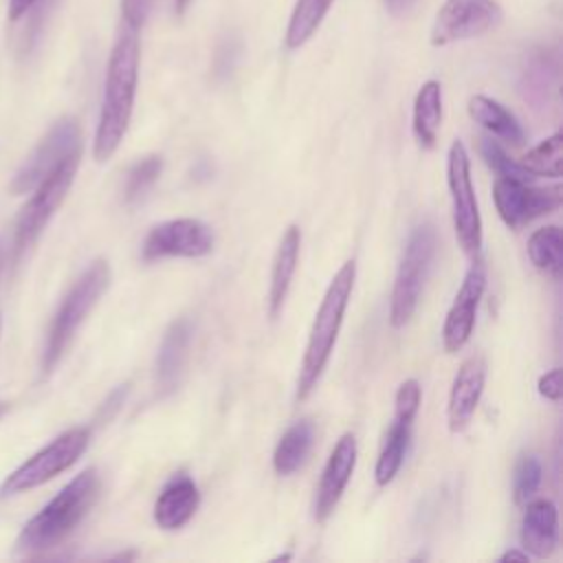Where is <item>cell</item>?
I'll list each match as a JSON object with an SVG mask.
<instances>
[{"label":"cell","mask_w":563,"mask_h":563,"mask_svg":"<svg viewBox=\"0 0 563 563\" xmlns=\"http://www.w3.org/2000/svg\"><path fill=\"white\" fill-rule=\"evenodd\" d=\"M139 31L123 24L108 57L101 110L92 143V156L99 163L108 161L119 150L128 132L139 84Z\"/></svg>","instance_id":"6da1fadb"},{"label":"cell","mask_w":563,"mask_h":563,"mask_svg":"<svg viewBox=\"0 0 563 563\" xmlns=\"http://www.w3.org/2000/svg\"><path fill=\"white\" fill-rule=\"evenodd\" d=\"M101 490V477L95 466L75 475L42 510H37L20 530L15 550L35 554L59 545L92 510Z\"/></svg>","instance_id":"7a4b0ae2"},{"label":"cell","mask_w":563,"mask_h":563,"mask_svg":"<svg viewBox=\"0 0 563 563\" xmlns=\"http://www.w3.org/2000/svg\"><path fill=\"white\" fill-rule=\"evenodd\" d=\"M354 279H356V262L347 260L334 273V277L317 308V314H314V321H312V328L308 334L299 378H297V400H306L314 391V387L330 361V354L334 350V343H336V336H339V330H341L347 303H350Z\"/></svg>","instance_id":"3957f363"},{"label":"cell","mask_w":563,"mask_h":563,"mask_svg":"<svg viewBox=\"0 0 563 563\" xmlns=\"http://www.w3.org/2000/svg\"><path fill=\"white\" fill-rule=\"evenodd\" d=\"M110 279H112L110 264L103 257H97L73 282L68 292L59 301V306H57V310L51 319L48 332H46V341H44V350H42V363H40V369H42L44 378L48 374H53L57 363L64 358V354H66L68 345L73 343L77 330L81 328V323L86 321L90 310L97 306L101 295L108 290Z\"/></svg>","instance_id":"277c9868"},{"label":"cell","mask_w":563,"mask_h":563,"mask_svg":"<svg viewBox=\"0 0 563 563\" xmlns=\"http://www.w3.org/2000/svg\"><path fill=\"white\" fill-rule=\"evenodd\" d=\"M77 165H79V156L64 161L31 191V198L20 209L13 222V235H11V242L7 244V266L18 268L24 255L35 246V242L48 227L51 218L68 196V189L77 174Z\"/></svg>","instance_id":"5b68a950"},{"label":"cell","mask_w":563,"mask_h":563,"mask_svg":"<svg viewBox=\"0 0 563 563\" xmlns=\"http://www.w3.org/2000/svg\"><path fill=\"white\" fill-rule=\"evenodd\" d=\"M435 255V229L431 222H422L413 227L409 240L405 244L398 273L391 288V303H389V323L394 328H402L411 321L424 282L429 277L431 264Z\"/></svg>","instance_id":"8992f818"},{"label":"cell","mask_w":563,"mask_h":563,"mask_svg":"<svg viewBox=\"0 0 563 563\" xmlns=\"http://www.w3.org/2000/svg\"><path fill=\"white\" fill-rule=\"evenodd\" d=\"M90 427H73L51 440L44 449L33 453L15 471H11L0 484V497L18 495L31 488H37L59 473L68 471L90 444Z\"/></svg>","instance_id":"52a82bcc"},{"label":"cell","mask_w":563,"mask_h":563,"mask_svg":"<svg viewBox=\"0 0 563 563\" xmlns=\"http://www.w3.org/2000/svg\"><path fill=\"white\" fill-rule=\"evenodd\" d=\"M73 156H81V128L77 119L62 117L22 161L9 185V191L13 196L31 194L55 167Z\"/></svg>","instance_id":"ba28073f"},{"label":"cell","mask_w":563,"mask_h":563,"mask_svg":"<svg viewBox=\"0 0 563 563\" xmlns=\"http://www.w3.org/2000/svg\"><path fill=\"white\" fill-rule=\"evenodd\" d=\"M446 183L453 202V227L457 242L466 255H477L482 249V220L471 180L468 152L460 139H455L449 147Z\"/></svg>","instance_id":"9c48e42d"},{"label":"cell","mask_w":563,"mask_h":563,"mask_svg":"<svg viewBox=\"0 0 563 563\" xmlns=\"http://www.w3.org/2000/svg\"><path fill=\"white\" fill-rule=\"evenodd\" d=\"M213 249V231L196 218L165 220L150 229L141 244V260L156 262L165 257H205Z\"/></svg>","instance_id":"30bf717a"},{"label":"cell","mask_w":563,"mask_h":563,"mask_svg":"<svg viewBox=\"0 0 563 563\" xmlns=\"http://www.w3.org/2000/svg\"><path fill=\"white\" fill-rule=\"evenodd\" d=\"M501 22V7L495 0H444L431 26V44L479 37Z\"/></svg>","instance_id":"8fae6325"},{"label":"cell","mask_w":563,"mask_h":563,"mask_svg":"<svg viewBox=\"0 0 563 563\" xmlns=\"http://www.w3.org/2000/svg\"><path fill=\"white\" fill-rule=\"evenodd\" d=\"M493 200L499 218L510 229H517L526 222H532L534 218L548 216L559 209L563 200V189L559 185L532 187V183L497 176L493 185Z\"/></svg>","instance_id":"7c38bea8"},{"label":"cell","mask_w":563,"mask_h":563,"mask_svg":"<svg viewBox=\"0 0 563 563\" xmlns=\"http://www.w3.org/2000/svg\"><path fill=\"white\" fill-rule=\"evenodd\" d=\"M484 290H486V264L477 257L468 266L442 325V345L449 354L460 352L468 343Z\"/></svg>","instance_id":"4fadbf2b"},{"label":"cell","mask_w":563,"mask_h":563,"mask_svg":"<svg viewBox=\"0 0 563 563\" xmlns=\"http://www.w3.org/2000/svg\"><path fill=\"white\" fill-rule=\"evenodd\" d=\"M189 343H191V323L189 319L180 317L172 321L161 339L156 365H154V385L156 396L167 398L180 387V380L185 376L187 356H189Z\"/></svg>","instance_id":"5bb4252c"},{"label":"cell","mask_w":563,"mask_h":563,"mask_svg":"<svg viewBox=\"0 0 563 563\" xmlns=\"http://www.w3.org/2000/svg\"><path fill=\"white\" fill-rule=\"evenodd\" d=\"M354 466H356V438L352 433H343L336 440V444L325 462V468L321 473V482H319L317 497H314V519L317 521H325L334 512V508L354 473Z\"/></svg>","instance_id":"9a60e30c"},{"label":"cell","mask_w":563,"mask_h":563,"mask_svg":"<svg viewBox=\"0 0 563 563\" xmlns=\"http://www.w3.org/2000/svg\"><path fill=\"white\" fill-rule=\"evenodd\" d=\"M484 383H486V361H484V356L473 354L460 365V369L453 378L451 394H449L446 420H449V429L453 433H460L468 427V422L475 416V409L479 405Z\"/></svg>","instance_id":"2e32d148"},{"label":"cell","mask_w":563,"mask_h":563,"mask_svg":"<svg viewBox=\"0 0 563 563\" xmlns=\"http://www.w3.org/2000/svg\"><path fill=\"white\" fill-rule=\"evenodd\" d=\"M200 506V490L196 482L185 473H174L161 488L154 501V521L163 530L183 528Z\"/></svg>","instance_id":"e0dca14e"},{"label":"cell","mask_w":563,"mask_h":563,"mask_svg":"<svg viewBox=\"0 0 563 563\" xmlns=\"http://www.w3.org/2000/svg\"><path fill=\"white\" fill-rule=\"evenodd\" d=\"M521 545L528 556L548 559L559 545V515L550 499H530L521 519Z\"/></svg>","instance_id":"ac0fdd59"},{"label":"cell","mask_w":563,"mask_h":563,"mask_svg":"<svg viewBox=\"0 0 563 563\" xmlns=\"http://www.w3.org/2000/svg\"><path fill=\"white\" fill-rule=\"evenodd\" d=\"M299 249H301V229L297 224H290L275 251L273 257V268H271V288H268V314L271 319H277L284 301L288 297L292 275L297 271L299 262Z\"/></svg>","instance_id":"d6986e66"},{"label":"cell","mask_w":563,"mask_h":563,"mask_svg":"<svg viewBox=\"0 0 563 563\" xmlns=\"http://www.w3.org/2000/svg\"><path fill=\"white\" fill-rule=\"evenodd\" d=\"M468 114L475 123H479L484 130H488L493 136L519 147L526 141V132L517 117L506 110L499 101L486 97V95H473L468 99Z\"/></svg>","instance_id":"ffe728a7"},{"label":"cell","mask_w":563,"mask_h":563,"mask_svg":"<svg viewBox=\"0 0 563 563\" xmlns=\"http://www.w3.org/2000/svg\"><path fill=\"white\" fill-rule=\"evenodd\" d=\"M442 121V88L435 79L424 81L413 99V136L420 147L431 150L438 141V130Z\"/></svg>","instance_id":"44dd1931"},{"label":"cell","mask_w":563,"mask_h":563,"mask_svg":"<svg viewBox=\"0 0 563 563\" xmlns=\"http://www.w3.org/2000/svg\"><path fill=\"white\" fill-rule=\"evenodd\" d=\"M314 444V424L310 420H299L290 424L273 453V468L277 475H292L303 466Z\"/></svg>","instance_id":"7402d4cb"},{"label":"cell","mask_w":563,"mask_h":563,"mask_svg":"<svg viewBox=\"0 0 563 563\" xmlns=\"http://www.w3.org/2000/svg\"><path fill=\"white\" fill-rule=\"evenodd\" d=\"M411 424H413L411 420L394 416V422L385 435V444L380 449V455L374 468V479L378 486H387L400 471L409 449V440H411Z\"/></svg>","instance_id":"603a6c76"},{"label":"cell","mask_w":563,"mask_h":563,"mask_svg":"<svg viewBox=\"0 0 563 563\" xmlns=\"http://www.w3.org/2000/svg\"><path fill=\"white\" fill-rule=\"evenodd\" d=\"M528 257L541 273L559 279L563 273V235L556 224L541 227L528 238Z\"/></svg>","instance_id":"cb8c5ba5"},{"label":"cell","mask_w":563,"mask_h":563,"mask_svg":"<svg viewBox=\"0 0 563 563\" xmlns=\"http://www.w3.org/2000/svg\"><path fill=\"white\" fill-rule=\"evenodd\" d=\"M334 0H297L286 29V46L299 48L303 46L321 26L325 13L330 11Z\"/></svg>","instance_id":"d4e9b609"},{"label":"cell","mask_w":563,"mask_h":563,"mask_svg":"<svg viewBox=\"0 0 563 563\" xmlns=\"http://www.w3.org/2000/svg\"><path fill=\"white\" fill-rule=\"evenodd\" d=\"M528 172L539 176H552L561 178L563 174V134L556 132L541 141L537 147H532L521 161Z\"/></svg>","instance_id":"484cf974"},{"label":"cell","mask_w":563,"mask_h":563,"mask_svg":"<svg viewBox=\"0 0 563 563\" xmlns=\"http://www.w3.org/2000/svg\"><path fill=\"white\" fill-rule=\"evenodd\" d=\"M163 172V158L158 154H150L139 158L125 174L123 183V200L128 205H134L145 198V194L154 187Z\"/></svg>","instance_id":"4316f807"},{"label":"cell","mask_w":563,"mask_h":563,"mask_svg":"<svg viewBox=\"0 0 563 563\" xmlns=\"http://www.w3.org/2000/svg\"><path fill=\"white\" fill-rule=\"evenodd\" d=\"M479 154L486 161V165L490 169L497 172V176L501 178H515V180H523V183H532L537 176L532 172H528L519 161H512L499 143H495L493 139L482 136L479 139Z\"/></svg>","instance_id":"83f0119b"},{"label":"cell","mask_w":563,"mask_h":563,"mask_svg":"<svg viewBox=\"0 0 563 563\" xmlns=\"http://www.w3.org/2000/svg\"><path fill=\"white\" fill-rule=\"evenodd\" d=\"M541 475H543V468L537 455H521L517 460L515 475H512V493L517 504L523 506L534 497L541 484Z\"/></svg>","instance_id":"f1b7e54d"},{"label":"cell","mask_w":563,"mask_h":563,"mask_svg":"<svg viewBox=\"0 0 563 563\" xmlns=\"http://www.w3.org/2000/svg\"><path fill=\"white\" fill-rule=\"evenodd\" d=\"M420 398H422V389L418 385L416 378H407L400 383L398 391H396V409H394V416L396 418H405V420H416V413L420 409Z\"/></svg>","instance_id":"f546056e"},{"label":"cell","mask_w":563,"mask_h":563,"mask_svg":"<svg viewBox=\"0 0 563 563\" xmlns=\"http://www.w3.org/2000/svg\"><path fill=\"white\" fill-rule=\"evenodd\" d=\"M156 0H121V22L130 29H143Z\"/></svg>","instance_id":"4dcf8cb0"},{"label":"cell","mask_w":563,"mask_h":563,"mask_svg":"<svg viewBox=\"0 0 563 563\" xmlns=\"http://www.w3.org/2000/svg\"><path fill=\"white\" fill-rule=\"evenodd\" d=\"M539 394L548 400H561L563 396V385H561V369L554 367L550 372H545L541 378H539Z\"/></svg>","instance_id":"1f68e13d"},{"label":"cell","mask_w":563,"mask_h":563,"mask_svg":"<svg viewBox=\"0 0 563 563\" xmlns=\"http://www.w3.org/2000/svg\"><path fill=\"white\" fill-rule=\"evenodd\" d=\"M40 0H9V7H7V18L9 22H18L22 20Z\"/></svg>","instance_id":"d6a6232c"},{"label":"cell","mask_w":563,"mask_h":563,"mask_svg":"<svg viewBox=\"0 0 563 563\" xmlns=\"http://www.w3.org/2000/svg\"><path fill=\"white\" fill-rule=\"evenodd\" d=\"M385 2V7H387V11L391 13V15H407L411 9H413V4H416V0H383Z\"/></svg>","instance_id":"836d02e7"},{"label":"cell","mask_w":563,"mask_h":563,"mask_svg":"<svg viewBox=\"0 0 563 563\" xmlns=\"http://www.w3.org/2000/svg\"><path fill=\"white\" fill-rule=\"evenodd\" d=\"M499 561L501 563H506V561H528V552L523 550H508V552H504L501 556H499Z\"/></svg>","instance_id":"e575fe53"},{"label":"cell","mask_w":563,"mask_h":563,"mask_svg":"<svg viewBox=\"0 0 563 563\" xmlns=\"http://www.w3.org/2000/svg\"><path fill=\"white\" fill-rule=\"evenodd\" d=\"M4 268H7V242L0 238V277H2Z\"/></svg>","instance_id":"d590c367"},{"label":"cell","mask_w":563,"mask_h":563,"mask_svg":"<svg viewBox=\"0 0 563 563\" xmlns=\"http://www.w3.org/2000/svg\"><path fill=\"white\" fill-rule=\"evenodd\" d=\"M187 4H189V0H174V11H176V15H183L185 9H187Z\"/></svg>","instance_id":"8d00e7d4"},{"label":"cell","mask_w":563,"mask_h":563,"mask_svg":"<svg viewBox=\"0 0 563 563\" xmlns=\"http://www.w3.org/2000/svg\"><path fill=\"white\" fill-rule=\"evenodd\" d=\"M7 411H9V402H2V400H0V418H2Z\"/></svg>","instance_id":"74e56055"},{"label":"cell","mask_w":563,"mask_h":563,"mask_svg":"<svg viewBox=\"0 0 563 563\" xmlns=\"http://www.w3.org/2000/svg\"><path fill=\"white\" fill-rule=\"evenodd\" d=\"M0 336H2V317H0Z\"/></svg>","instance_id":"f35d334b"}]
</instances>
